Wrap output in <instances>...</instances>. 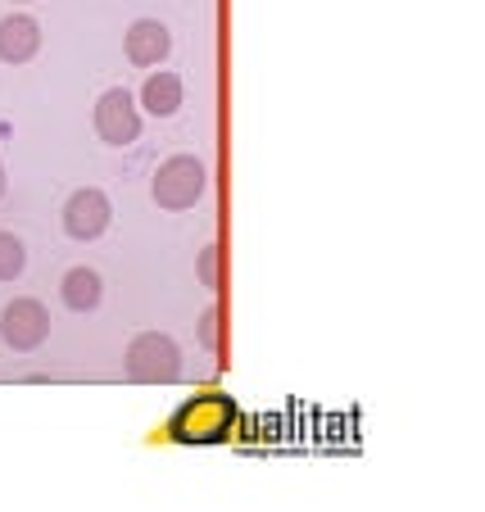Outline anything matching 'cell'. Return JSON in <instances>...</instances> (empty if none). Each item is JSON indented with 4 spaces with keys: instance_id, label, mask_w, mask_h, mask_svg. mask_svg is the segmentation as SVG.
<instances>
[{
    "instance_id": "cell-10",
    "label": "cell",
    "mask_w": 485,
    "mask_h": 512,
    "mask_svg": "<svg viewBox=\"0 0 485 512\" xmlns=\"http://www.w3.org/2000/svg\"><path fill=\"white\" fill-rule=\"evenodd\" d=\"M182 96H186V87L177 73H150L146 87H141V109L155 118H173L182 109Z\"/></svg>"
},
{
    "instance_id": "cell-8",
    "label": "cell",
    "mask_w": 485,
    "mask_h": 512,
    "mask_svg": "<svg viewBox=\"0 0 485 512\" xmlns=\"http://www.w3.org/2000/svg\"><path fill=\"white\" fill-rule=\"evenodd\" d=\"M41 50V23L28 19V14H10L0 19V59L5 64H28Z\"/></svg>"
},
{
    "instance_id": "cell-2",
    "label": "cell",
    "mask_w": 485,
    "mask_h": 512,
    "mask_svg": "<svg viewBox=\"0 0 485 512\" xmlns=\"http://www.w3.org/2000/svg\"><path fill=\"white\" fill-rule=\"evenodd\" d=\"M123 372L136 386H168V381L182 377V349L164 331H141L123 349Z\"/></svg>"
},
{
    "instance_id": "cell-12",
    "label": "cell",
    "mask_w": 485,
    "mask_h": 512,
    "mask_svg": "<svg viewBox=\"0 0 485 512\" xmlns=\"http://www.w3.org/2000/svg\"><path fill=\"white\" fill-rule=\"evenodd\" d=\"M200 345L209 349V354L218 349V309H214V304L200 313Z\"/></svg>"
},
{
    "instance_id": "cell-4",
    "label": "cell",
    "mask_w": 485,
    "mask_h": 512,
    "mask_svg": "<svg viewBox=\"0 0 485 512\" xmlns=\"http://www.w3.org/2000/svg\"><path fill=\"white\" fill-rule=\"evenodd\" d=\"M91 123H96V136L105 145H132L136 136H141V105H136V96L127 87H109L105 96L96 100V114H91Z\"/></svg>"
},
{
    "instance_id": "cell-9",
    "label": "cell",
    "mask_w": 485,
    "mask_h": 512,
    "mask_svg": "<svg viewBox=\"0 0 485 512\" xmlns=\"http://www.w3.org/2000/svg\"><path fill=\"white\" fill-rule=\"evenodd\" d=\"M59 300H64L73 313H91V309H100V300H105V281H100L96 268H68L64 281H59Z\"/></svg>"
},
{
    "instance_id": "cell-3",
    "label": "cell",
    "mask_w": 485,
    "mask_h": 512,
    "mask_svg": "<svg viewBox=\"0 0 485 512\" xmlns=\"http://www.w3.org/2000/svg\"><path fill=\"white\" fill-rule=\"evenodd\" d=\"M204 191H209V168H204V159H195V155L164 159L159 173L150 177V195H155V204L168 213L195 209V204L204 200Z\"/></svg>"
},
{
    "instance_id": "cell-11",
    "label": "cell",
    "mask_w": 485,
    "mask_h": 512,
    "mask_svg": "<svg viewBox=\"0 0 485 512\" xmlns=\"http://www.w3.org/2000/svg\"><path fill=\"white\" fill-rule=\"evenodd\" d=\"M28 268V245L14 232H0V281H19Z\"/></svg>"
},
{
    "instance_id": "cell-1",
    "label": "cell",
    "mask_w": 485,
    "mask_h": 512,
    "mask_svg": "<svg viewBox=\"0 0 485 512\" xmlns=\"http://www.w3.org/2000/svg\"><path fill=\"white\" fill-rule=\"evenodd\" d=\"M164 435L173 445H232L241 435V408L223 390H204V395H191L173 408Z\"/></svg>"
},
{
    "instance_id": "cell-6",
    "label": "cell",
    "mask_w": 485,
    "mask_h": 512,
    "mask_svg": "<svg viewBox=\"0 0 485 512\" xmlns=\"http://www.w3.org/2000/svg\"><path fill=\"white\" fill-rule=\"evenodd\" d=\"M0 336H5V345L19 349V354H32V349H41L50 340V313L41 300H14L5 304V313H0Z\"/></svg>"
},
{
    "instance_id": "cell-7",
    "label": "cell",
    "mask_w": 485,
    "mask_h": 512,
    "mask_svg": "<svg viewBox=\"0 0 485 512\" xmlns=\"http://www.w3.org/2000/svg\"><path fill=\"white\" fill-rule=\"evenodd\" d=\"M123 50L136 68H159L168 59V50H173V32L159 19H136L123 37Z\"/></svg>"
},
{
    "instance_id": "cell-5",
    "label": "cell",
    "mask_w": 485,
    "mask_h": 512,
    "mask_svg": "<svg viewBox=\"0 0 485 512\" xmlns=\"http://www.w3.org/2000/svg\"><path fill=\"white\" fill-rule=\"evenodd\" d=\"M64 232L73 236V241H96V236L109 232V223H114V204H109V195L100 191V186H82V191H73L64 200Z\"/></svg>"
},
{
    "instance_id": "cell-14",
    "label": "cell",
    "mask_w": 485,
    "mask_h": 512,
    "mask_svg": "<svg viewBox=\"0 0 485 512\" xmlns=\"http://www.w3.org/2000/svg\"><path fill=\"white\" fill-rule=\"evenodd\" d=\"M5 186H10V177H5V164H0V195H5Z\"/></svg>"
},
{
    "instance_id": "cell-13",
    "label": "cell",
    "mask_w": 485,
    "mask_h": 512,
    "mask_svg": "<svg viewBox=\"0 0 485 512\" xmlns=\"http://www.w3.org/2000/svg\"><path fill=\"white\" fill-rule=\"evenodd\" d=\"M200 281L209 290L218 286V245H204V250H200Z\"/></svg>"
}]
</instances>
